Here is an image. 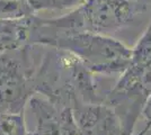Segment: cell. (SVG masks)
I'll use <instances>...</instances> for the list:
<instances>
[{"instance_id":"cell-1","label":"cell","mask_w":151,"mask_h":135,"mask_svg":"<svg viewBox=\"0 0 151 135\" xmlns=\"http://www.w3.org/2000/svg\"><path fill=\"white\" fill-rule=\"evenodd\" d=\"M151 0H85L59 17H36L42 32H90L111 35L134 23L150 7Z\"/></svg>"},{"instance_id":"cell-2","label":"cell","mask_w":151,"mask_h":135,"mask_svg":"<svg viewBox=\"0 0 151 135\" xmlns=\"http://www.w3.org/2000/svg\"><path fill=\"white\" fill-rule=\"evenodd\" d=\"M31 42L67 51L94 73L122 74L131 60V49L111 35L90 32H42L34 26Z\"/></svg>"},{"instance_id":"cell-3","label":"cell","mask_w":151,"mask_h":135,"mask_svg":"<svg viewBox=\"0 0 151 135\" xmlns=\"http://www.w3.org/2000/svg\"><path fill=\"white\" fill-rule=\"evenodd\" d=\"M36 16L0 19V52L20 50L32 41Z\"/></svg>"},{"instance_id":"cell-4","label":"cell","mask_w":151,"mask_h":135,"mask_svg":"<svg viewBox=\"0 0 151 135\" xmlns=\"http://www.w3.org/2000/svg\"><path fill=\"white\" fill-rule=\"evenodd\" d=\"M35 15L28 0H0V19L22 18Z\"/></svg>"},{"instance_id":"cell-5","label":"cell","mask_w":151,"mask_h":135,"mask_svg":"<svg viewBox=\"0 0 151 135\" xmlns=\"http://www.w3.org/2000/svg\"><path fill=\"white\" fill-rule=\"evenodd\" d=\"M85 0H28L32 9L36 14L42 10L69 11L81 5Z\"/></svg>"},{"instance_id":"cell-6","label":"cell","mask_w":151,"mask_h":135,"mask_svg":"<svg viewBox=\"0 0 151 135\" xmlns=\"http://www.w3.org/2000/svg\"><path fill=\"white\" fill-rule=\"evenodd\" d=\"M142 116L145 117V121L151 116V96L149 97L148 100H147V104H145V109H143Z\"/></svg>"},{"instance_id":"cell-7","label":"cell","mask_w":151,"mask_h":135,"mask_svg":"<svg viewBox=\"0 0 151 135\" xmlns=\"http://www.w3.org/2000/svg\"><path fill=\"white\" fill-rule=\"evenodd\" d=\"M145 122H147V124H145V127L150 129H151V116L148 118V119H147V121H145Z\"/></svg>"},{"instance_id":"cell-8","label":"cell","mask_w":151,"mask_h":135,"mask_svg":"<svg viewBox=\"0 0 151 135\" xmlns=\"http://www.w3.org/2000/svg\"><path fill=\"white\" fill-rule=\"evenodd\" d=\"M148 131H149V129H147V127H145V129H142V131H141V132H140V133H139L138 135H145V134H147V132H148Z\"/></svg>"}]
</instances>
